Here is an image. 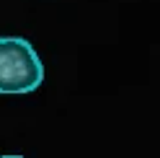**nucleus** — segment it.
<instances>
[{"label": "nucleus", "mask_w": 160, "mask_h": 158, "mask_svg": "<svg viewBox=\"0 0 160 158\" xmlns=\"http://www.w3.org/2000/svg\"><path fill=\"white\" fill-rule=\"evenodd\" d=\"M0 158H23V155H0Z\"/></svg>", "instance_id": "nucleus-2"}, {"label": "nucleus", "mask_w": 160, "mask_h": 158, "mask_svg": "<svg viewBox=\"0 0 160 158\" xmlns=\"http://www.w3.org/2000/svg\"><path fill=\"white\" fill-rule=\"evenodd\" d=\"M44 81V65L31 42L21 36H0V93L23 96Z\"/></svg>", "instance_id": "nucleus-1"}]
</instances>
